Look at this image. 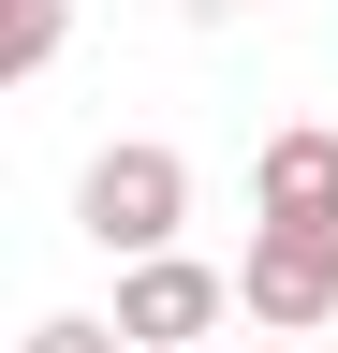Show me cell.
Instances as JSON below:
<instances>
[{
    "instance_id": "1",
    "label": "cell",
    "mask_w": 338,
    "mask_h": 353,
    "mask_svg": "<svg viewBox=\"0 0 338 353\" xmlns=\"http://www.w3.org/2000/svg\"><path fill=\"white\" fill-rule=\"evenodd\" d=\"M177 221H191V162L162 148V132H118V148L74 176V236L118 250V265H133V250H177Z\"/></svg>"
},
{
    "instance_id": "2",
    "label": "cell",
    "mask_w": 338,
    "mask_h": 353,
    "mask_svg": "<svg viewBox=\"0 0 338 353\" xmlns=\"http://www.w3.org/2000/svg\"><path fill=\"white\" fill-rule=\"evenodd\" d=\"M235 309H250V324H279V339L338 324V206H265V221H250Z\"/></svg>"
},
{
    "instance_id": "3",
    "label": "cell",
    "mask_w": 338,
    "mask_h": 353,
    "mask_svg": "<svg viewBox=\"0 0 338 353\" xmlns=\"http://www.w3.org/2000/svg\"><path fill=\"white\" fill-rule=\"evenodd\" d=\"M221 324H235V280H221V265H191V250H133V265H118V339H133V353H206Z\"/></svg>"
},
{
    "instance_id": "4",
    "label": "cell",
    "mask_w": 338,
    "mask_h": 353,
    "mask_svg": "<svg viewBox=\"0 0 338 353\" xmlns=\"http://www.w3.org/2000/svg\"><path fill=\"white\" fill-rule=\"evenodd\" d=\"M250 206H338V132H324V118L265 132V162H250Z\"/></svg>"
},
{
    "instance_id": "5",
    "label": "cell",
    "mask_w": 338,
    "mask_h": 353,
    "mask_svg": "<svg viewBox=\"0 0 338 353\" xmlns=\"http://www.w3.org/2000/svg\"><path fill=\"white\" fill-rule=\"evenodd\" d=\"M59 44H74V0H0V74H15V88L45 74Z\"/></svg>"
},
{
    "instance_id": "6",
    "label": "cell",
    "mask_w": 338,
    "mask_h": 353,
    "mask_svg": "<svg viewBox=\"0 0 338 353\" xmlns=\"http://www.w3.org/2000/svg\"><path fill=\"white\" fill-rule=\"evenodd\" d=\"M15 353H133V339H118V324H89V309H45Z\"/></svg>"
},
{
    "instance_id": "7",
    "label": "cell",
    "mask_w": 338,
    "mask_h": 353,
    "mask_svg": "<svg viewBox=\"0 0 338 353\" xmlns=\"http://www.w3.org/2000/svg\"><path fill=\"white\" fill-rule=\"evenodd\" d=\"M250 353H309V339H279V324H265V339H250Z\"/></svg>"
}]
</instances>
